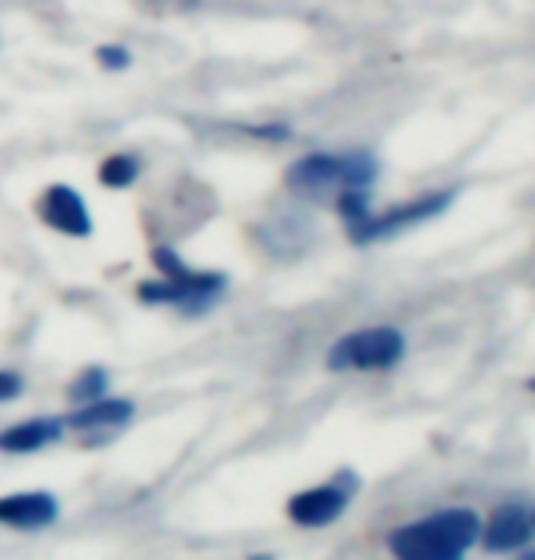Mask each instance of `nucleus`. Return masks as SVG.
Wrapping results in <instances>:
<instances>
[{
  "instance_id": "obj_1",
  "label": "nucleus",
  "mask_w": 535,
  "mask_h": 560,
  "mask_svg": "<svg viewBox=\"0 0 535 560\" xmlns=\"http://www.w3.org/2000/svg\"><path fill=\"white\" fill-rule=\"evenodd\" d=\"M477 539H481V521L474 510H444L397 528L389 535V553L397 560H463Z\"/></svg>"
},
{
  "instance_id": "obj_2",
  "label": "nucleus",
  "mask_w": 535,
  "mask_h": 560,
  "mask_svg": "<svg viewBox=\"0 0 535 560\" xmlns=\"http://www.w3.org/2000/svg\"><path fill=\"white\" fill-rule=\"evenodd\" d=\"M379 164L372 153H310L288 167L284 183L299 194H347L375 183Z\"/></svg>"
},
{
  "instance_id": "obj_3",
  "label": "nucleus",
  "mask_w": 535,
  "mask_h": 560,
  "mask_svg": "<svg viewBox=\"0 0 535 560\" xmlns=\"http://www.w3.org/2000/svg\"><path fill=\"white\" fill-rule=\"evenodd\" d=\"M405 357V335L397 328H364L339 339L328 350L332 372H368V368H389Z\"/></svg>"
},
{
  "instance_id": "obj_4",
  "label": "nucleus",
  "mask_w": 535,
  "mask_h": 560,
  "mask_svg": "<svg viewBox=\"0 0 535 560\" xmlns=\"http://www.w3.org/2000/svg\"><path fill=\"white\" fill-rule=\"evenodd\" d=\"M455 200V189H438V194H422L416 200H408V205L400 208H389L383 215H368L361 222H353L350 230V241L353 244H372V241H386L394 237V233L408 230V226H419V222H427L433 215H441V211H449V205Z\"/></svg>"
},
{
  "instance_id": "obj_5",
  "label": "nucleus",
  "mask_w": 535,
  "mask_h": 560,
  "mask_svg": "<svg viewBox=\"0 0 535 560\" xmlns=\"http://www.w3.org/2000/svg\"><path fill=\"white\" fill-rule=\"evenodd\" d=\"M353 491H357V477L342 474V477L328 480V485H321V488L299 491V495L288 502V517H292L295 524H303V528H325V524L342 517V510L350 506Z\"/></svg>"
},
{
  "instance_id": "obj_6",
  "label": "nucleus",
  "mask_w": 535,
  "mask_h": 560,
  "mask_svg": "<svg viewBox=\"0 0 535 560\" xmlns=\"http://www.w3.org/2000/svg\"><path fill=\"white\" fill-rule=\"evenodd\" d=\"M153 266H158L161 277L168 280V284L186 291L189 302H194V313H205L211 302H216L222 291H226V273L189 270V266L178 259L172 248H158V252H153Z\"/></svg>"
},
{
  "instance_id": "obj_7",
  "label": "nucleus",
  "mask_w": 535,
  "mask_h": 560,
  "mask_svg": "<svg viewBox=\"0 0 535 560\" xmlns=\"http://www.w3.org/2000/svg\"><path fill=\"white\" fill-rule=\"evenodd\" d=\"M37 215L44 226L66 233V237H92V215H88L81 194L73 186H48L37 200Z\"/></svg>"
},
{
  "instance_id": "obj_8",
  "label": "nucleus",
  "mask_w": 535,
  "mask_h": 560,
  "mask_svg": "<svg viewBox=\"0 0 535 560\" xmlns=\"http://www.w3.org/2000/svg\"><path fill=\"white\" fill-rule=\"evenodd\" d=\"M59 521V502L48 491H19L0 499V524L15 532H40Z\"/></svg>"
},
{
  "instance_id": "obj_9",
  "label": "nucleus",
  "mask_w": 535,
  "mask_h": 560,
  "mask_svg": "<svg viewBox=\"0 0 535 560\" xmlns=\"http://www.w3.org/2000/svg\"><path fill=\"white\" fill-rule=\"evenodd\" d=\"M136 416V405L128 397H98L92 405H81L73 416H66L62 425L77 433H92V430H120Z\"/></svg>"
},
{
  "instance_id": "obj_10",
  "label": "nucleus",
  "mask_w": 535,
  "mask_h": 560,
  "mask_svg": "<svg viewBox=\"0 0 535 560\" xmlns=\"http://www.w3.org/2000/svg\"><path fill=\"white\" fill-rule=\"evenodd\" d=\"M62 419H26V422H15L0 433V452L8 455H30L37 447H48L62 436Z\"/></svg>"
},
{
  "instance_id": "obj_11",
  "label": "nucleus",
  "mask_w": 535,
  "mask_h": 560,
  "mask_svg": "<svg viewBox=\"0 0 535 560\" xmlns=\"http://www.w3.org/2000/svg\"><path fill=\"white\" fill-rule=\"evenodd\" d=\"M532 535V517L521 506H499L485 528V546L492 553H507L525 546Z\"/></svg>"
},
{
  "instance_id": "obj_12",
  "label": "nucleus",
  "mask_w": 535,
  "mask_h": 560,
  "mask_svg": "<svg viewBox=\"0 0 535 560\" xmlns=\"http://www.w3.org/2000/svg\"><path fill=\"white\" fill-rule=\"evenodd\" d=\"M139 178V161L131 153H114L98 164V183L106 189H128Z\"/></svg>"
},
{
  "instance_id": "obj_13",
  "label": "nucleus",
  "mask_w": 535,
  "mask_h": 560,
  "mask_svg": "<svg viewBox=\"0 0 535 560\" xmlns=\"http://www.w3.org/2000/svg\"><path fill=\"white\" fill-rule=\"evenodd\" d=\"M106 386H109V375L103 372V368H84V372L70 383L66 394H70L73 405H92V400L106 397Z\"/></svg>"
},
{
  "instance_id": "obj_14",
  "label": "nucleus",
  "mask_w": 535,
  "mask_h": 560,
  "mask_svg": "<svg viewBox=\"0 0 535 560\" xmlns=\"http://www.w3.org/2000/svg\"><path fill=\"white\" fill-rule=\"evenodd\" d=\"M95 59L103 70H125L131 62V55H128V48H117V44H103V48L95 51Z\"/></svg>"
},
{
  "instance_id": "obj_15",
  "label": "nucleus",
  "mask_w": 535,
  "mask_h": 560,
  "mask_svg": "<svg viewBox=\"0 0 535 560\" xmlns=\"http://www.w3.org/2000/svg\"><path fill=\"white\" fill-rule=\"evenodd\" d=\"M22 394V375L19 372H0V405L15 400Z\"/></svg>"
},
{
  "instance_id": "obj_16",
  "label": "nucleus",
  "mask_w": 535,
  "mask_h": 560,
  "mask_svg": "<svg viewBox=\"0 0 535 560\" xmlns=\"http://www.w3.org/2000/svg\"><path fill=\"white\" fill-rule=\"evenodd\" d=\"M525 560H535V550H532V553H525Z\"/></svg>"
},
{
  "instance_id": "obj_17",
  "label": "nucleus",
  "mask_w": 535,
  "mask_h": 560,
  "mask_svg": "<svg viewBox=\"0 0 535 560\" xmlns=\"http://www.w3.org/2000/svg\"><path fill=\"white\" fill-rule=\"evenodd\" d=\"M528 386H532V389H535V378H532V383H528Z\"/></svg>"
}]
</instances>
